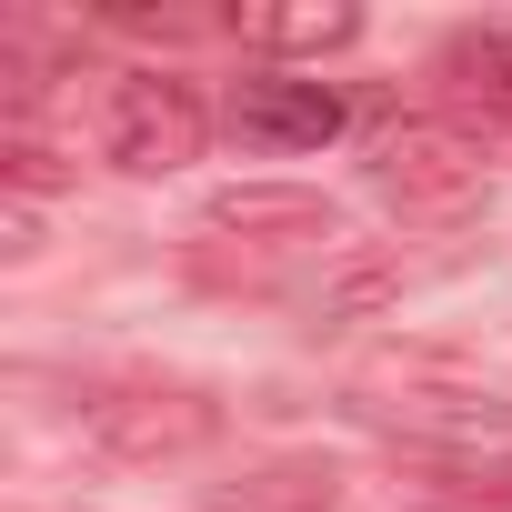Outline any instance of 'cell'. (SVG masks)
I'll use <instances>...</instances> for the list:
<instances>
[{
    "label": "cell",
    "mask_w": 512,
    "mask_h": 512,
    "mask_svg": "<svg viewBox=\"0 0 512 512\" xmlns=\"http://www.w3.org/2000/svg\"><path fill=\"white\" fill-rule=\"evenodd\" d=\"M201 141H211V111H201V91H191L181 71H121V81L101 91V151H111L121 171L171 181V171L201 161Z\"/></svg>",
    "instance_id": "obj_1"
},
{
    "label": "cell",
    "mask_w": 512,
    "mask_h": 512,
    "mask_svg": "<svg viewBox=\"0 0 512 512\" xmlns=\"http://www.w3.org/2000/svg\"><path fill=\"white\" fill-rule=\"evenodd\" d=\"M372 181L402 221H462L482 201V151L452 121H402V131L372 141Z\"/></svg>",
    "instance_id": "obj_2"
},
{
    "label": "cell",
    "mask_w": 512,
    "mask_h": 512,
    "mask_svg": "<svg viewBox=\"0 0 512 512\" xmlns=\"http://www.w3.org/2000/svg\"><path fill=\"white\" fill-rule=\"evenodd\" d=\"M201 432H211V402H191V392H101V402H91V442H111V452H131V462L191 452Z\"/></svg>",
    "instance_id": "obj_3"
},
{
    "label": "cell",
    "mask_w": 512,
    "mask_h": 512,
    "mask_svg": "<svg viewBox=\"0 0 512 512\" xmlns=\"http://www.w3.org/2000/svg\"><path fill=\"white\" fill-rule=\"evenodd\" d=\"M231 121L262 141V151H322V141L342 131V101H332L322 81H241Z\"/></svg>",
    "instance_id": "obj_4"
},
{
    "label": "cell",
    "mask_w": 512,
    "mask_h": 512,
    "mask_svg": "<svg viewBox=\"0 0 512 512\" xmlns=\"http://www.w3.org/2000/svg\"><path fill=\"white\" fill-rule=\"evenodd\" d=\"M211 231H241V241H332V201L292 191V181H231V191H211Z\"/></svg>",
    "instance_id": "obj_5"
},
{
    "label": "cell",
    "mask_w": 512,
    "mask_h": 512,
    "mask_svg": "<svg viewBox=\"0 0 512 512\" xmlns=\"http://www.w3.org/2000/svg\"><path fill=\"white\" fill-rule=\"evenodd\" d=\"M241 41L272 61H322V51L362 41V11L352 0H262V11H241Z\"/></svg>",
    "instance_id": "obj_6"
},
{
    "label": "cell",
    "mask_w": 512,
    "mask_h": 512,
    "mask_svg": "<svg viewBox=\"0 0 512 512\" xmlns=\"http://www.w3.org/2000/svg\"><path fill=\"white\" fill-rule=\"evenodd\" d=\"M392 432L422 442V452H452V462H512V412L502 402H402Z\"/></svg>",
    "instance_id": "obj_7"
},
{
    "label": "cell",
    "mask_w": 512,
    "mask_h": 512,
    "mask_svg": "<svg viewBox=\"0 0 512 512\" xmlns=\"http://www.w3.org/2000/svg\"><path fill=\"white\" fill-rule=\"evenodd\" d=\"M442 81H452L462 101H482L492 121H512V21L452 31V41H442Z\"/></svg>",
    "instance_id": "obj_8"
}]
</instances>
